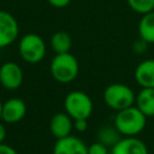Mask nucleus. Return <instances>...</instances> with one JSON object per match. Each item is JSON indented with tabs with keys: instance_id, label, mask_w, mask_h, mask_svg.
<instances>
[{
	"instance_id": "12",
	"label": "nucleus",
	"mask_w": 154,
	"mask_h": 154,
	"mask_svg": "<svg viewBox=\"0 0 154 154\" xmlns=\"http://www.w3.org/2000/svg\"><path fill=\"white\" fill-rule=\"evenodd\" d=\"M134 76L141 88H154V59L141 61L136 66Z\"/></svg>"
},
{
	"instance_id": "19",
	"label": "nucleus",
	"mask_w": 154,
	"mask_h": 154,
	"mask_svg": "<svg viewBox=\"0 0 154 154\" xmlns=\"http://www.w3.org/2000/svg\"><path fill=\"white\" fill-rule=\"evenodd\" d=\"M73 129L78 132H84L88 129V119H73Z\"/></svg>"
},
{
	"instance_id": "22",
	"label": "nucleus",
	"mask_w": 154,
	"mask_h": 154,
	"mask_svg": "<svg viewBox=\"0 0 154 154\" xmlns=\"http://www.w3.org/2000/svg\"><path fill=\"white\" fill-rule=\"evenodd\" d=\"M0 154H18V153L12 146L2 142V143H0Z\"/></svg>"
},
{
	"instance_id": "18",
	"label": "nucleus",
	"mask_w": 154,
	"mask_h": 154,
	"mask_svg": "<svg viewBox=\"0 0 154 154\" xmlns=\"http://www.w3.org/2000/svg\"><path fill=\"white\" fill-rule=\"evenodd\" d=\"M88 154H108V147L101 142H94L88 146Z\"/></svg>"
},
{
	"instance_id": "11",
	"label": "nucleus",
	"mask_w": 154,
	"mask_h": 154,
	"mask_svg": "<svg viewBox=\"0 0 154 154\" xmlns=\"http://www.w3.org/2000/svg\"><path fill=\"white\" fill-rule=\"evenodd\" d=\"M111 154H149L148 148L143 141L132 137H122L117 144L111 149Z\"/></svg>"
},
{
	"instance_id": "1",
	"label": "nucleus",
	"mask_w": 154,
	"mask_h": 154,
	"mask_svg": "<svg viewBox=\"0 0 154 154\" xmlns=\"http://www.w3.org/2000/svg\"><path fill=\"white\" fill-rule=\"evenodd\" d=\"M147 124V117L136 107L130 106L118 111L114 117V126L124 137L137 136L143 131Z\"/></svg>"
},
{
	"instance_id": "17",
	"label": "nucleus",
	"mask_w": 154,
	"mask_h": 154,
	"mask_svg": "<svg viewBox=\"0 0 154 154\" xmlns=\"http://www.w3.org/2000/svg\"><path fill=\"white\" fill-rule=\"evenodd\" d=\"M132 11L138 14H146L154 11V0H126Z\"/></svg>"
},
{
	"instance_id": "16",
	"label": "nucleus",
	"mask_w": 154,
	"mask_h": 154,
	"mask_svg": "<svg viewBox=\"0 0 154 154\" xmlns=\"http://www.w3.org/2000/svg\"><path fill=\"white\" fill-rule=\"evenodd\" d=\"M120 138H122V135L116 129L114 125L113 126H109V125L102 126L97 131V141L107 147H111V148L114 144H117Z\"/></svg>"
},
{
	"instance_id": "6",
	"label": "nucleus",
	"mask_w": 154,
	"mask_h": 154,
	"mask_svg": "<svg viewBox=\"0 0 154 154\" xmlns=\"http://www.w3.org/2000/svg\"><path fill=\"white\" fill-rule=\"evenodd\" d=\"M24 81L23 69L14 61H6L0 66V84L7 90L18 89Z\"/></svg>"
},
{
	"instance_id": "3",
	"label": "nucleus",
	"mask_w": 154,
	"mask_h": 154,
	"mask_svg": "<svg viewBox=\"0 0 154 154\" xmlns=\"http://www.w3.org/2000/svg\"><path fill=\"white\" fill-rule=\"evenodd\" d=\"M136 95L134 90L124 83H112L103 90V101L113 111H122L134 106Z\"/></svg>"
},
{
	"instance_id": "4",
	"label": "nucleus",
	"mask_w": 154,
	"mask_h": 154,
	"mask_svg": "<svg viewBox=\"0 0 154 154\" xmlns=\"http://www.w3.org/2000/svg\"><path fill=\"white\" fill-rule=\"evenodd\" d=\"M46 43L40 35L35 32H28L19 38L18 53L25 63L37 64L42 61L46 55Z\"/></svg>"
},
{
	"instance_id": "10",
	"label": "nucleus",
	"mask_w": 154,
	"mask_h": 154,
	"mask_svg": "<svg viewBox=\"0 0 154 154\" xmlns=\"http://www.w3.org/2000/svg\"><path fill=\"white\" fill-rule=\"evenodd\" d=\"M72 129L73 119L66 112H58L49 120V131L57 140L70 136Z\"/></svg>"
},
{
	"instance_id": "13",
	"label": "nucleus",
	"mask_w": 154,
	"mask_h": 154,
	"mask_svg": "<svg viewBox=\"0 0 154 154\" xmlns=\"http://www.w3.org/2000/svg\"><path fill=\"white\" fill-rule=\"evenodd\" d=\"M135 106L147 118L154 117V88H141L136 94Z\"/></svg>"
},
{
	"instance_id": "24",
	"label": "nucleus",
	"mask_w": 154,
	"mask_h": 154,
	"mask_svg": "<svg viewBox=\"0 0 154 154\" xmlns=\"http://www.w3.org/2000/svg\"><path fill=\"white\" fill-rule=\"evenodd\" d=\"M1 109H2V102L0 100V120H1Z\"/></svg>"
},
{
	"instance_id": "14",
	"label": "nucleus",
	"mask_w": 154,
	"mask_h": 154,
	"mask_svg": "<svg viewBox=\"0 0 154 154\" xmlns=\"http://www.w3.org/2000/svg\"><path fill=\"white\" fill-rule=\"evenodd\" d=\"M138 35L148 45L154 43V11L142 14L138 22Z\"/></svg>"
},
{
	"instance_id": "23",
	"label": "nucleus",
	"mask_w": 154,
	"mask_h": 154,
	"mask_svg": "<svg viewBox=\"0 0 154 154\" xmlns=\"http://www.w3.org/2000/svg\"><path fill=\"white\" fill-rule=\"evenodd\" d=\"M5 137H6V128H5L4 123H2V122H0V143H2V142H4Z\"/></svg>"
},
{
	"instance_id": "2",
	"label": "nucleus",
	"mask_w": 154,
	"mask_h": 154,
	"mask_svg": "<svg viewBox=\"0 0 154 154\" xmlns=\"http://www.w3.org/2000/svg\"><path fill=\"white\" fill-rule=\"evenodd\" d=\"M49 71L52 77L63 84L75 81L79 72V64L77 58L69 53L55 54L49 64Z\"/></svg>"
},
{
	"instance_id": "8",
	"label": "nucleus",
	"mask_w": 154,
	"mask_h": 154,
	"mask_svg": "<svg viewBox=\"0 0 154 154\" xmlns=\"http://www.w3.org/2000/svg\"><path fill=\"white\" fill-rule=\"evenodd\" d=\"M26 114V105L19 97H11L2 102L1 120L6 124H14L20 122Z\"/></svg>"
},
{
	"instance_id": "20",
	"label": "nucleus",
	"mask_w": 154,
	"mask_h": 154,
	"mask_svg": "<svg viewBox=\"0 0 154 154\" xmlns=\"http://www.w3.org/2000/svg\"><path fill=\"white\" fill-rule=\"evenodd\" d=\"M147 46H148V43H147L146 41H143L142 38H138V40L134 43L132 49H134V52H135V53H137V54H142L143 52H146Z\"/></svg>"
},
{
	"instance_id": "7",
	"label": "nucleus",
	"mask_w": 154,
	"mask_h": 154,
	"mask_svg": "<svg viewBox=\"0 0 154 154\" xmlns=\"http://www.w3.org/2000/svg\"><path fill=\"white\" fill-rule=\"evenodd\" d=\"M19 35V25L14 16L0 10V48L11 46Z\"/></svg>"
},
{
	"instance_id": "9",
	"label": "nucleus",
	"mask_w": 154,
	"mask_h": 154,
	"mask_svg": "<svg viewBox=\"0 0 154 154\" xmlns=\"http://www.w3.org/2000/svg\"><path fill=\"white\" fill-rule=\"evenodd\" d=\"M52 154H88V146L79 137L70 135L55 141Z\"/></svg>"
},
{
	"instance_id": "21",
	"label": "nucleus",
	"mask_w": 154,
	"mask_h": 154,
	"mask_svg": "<svg viewBox=\"0 0 154 154\" xmlns=\"http://www.w3.org/2000/svg\"><path fill=\"white\" fill-rule=\"evenodd\" d=\"M47 2L53 7L63 8V7H66L71 2V0H47Z\"/></svg>"
},
{
	"instance_id": "15",
	"label": "nucleus",
	"mask_w": 154,
	"mask_h": 154,
	"mask_svg": "<svg viewBox=\"0 0 154 154\" xmlns=\"http://www.w3.org/2000/svg\"><path fill=\"white\" fill-rule=\"evenodd\" d=\"M49 43L55 54L69 53L72 47V37L69 32L64 30H58L51 36Z\"/></svg>"
},
{
	"instance_id": "5",
	"label": "nucleus",
	"mask_w": 154,
	"mask_h": 154,
	"mask_svg": "<svg viewBox=\"0 0 154 154\" xmlns=\"http://www.w3.org/2000/svg\"><path fill=\"white\" fill-rule=\"evenodd\" d=\"M65 112L72 119H88L93 113V100L82 90H72L64 99Z\"/></svg>"
}]
</instances>
